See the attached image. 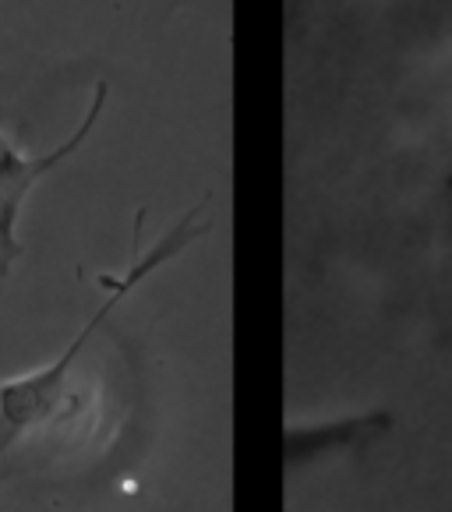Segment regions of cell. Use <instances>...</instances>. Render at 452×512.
Wrapping results in <instances>:
<instances>
[{
    "mask_svg": "<svg viewBox=\"0 0 452 512\" xmlns=\"http://www.w3.org/2000/svg\"><path fill=\"white\" fill-rule=\"evenodd\" d=\"M424 11V18L431 22V29L438 36H449L452 39V0H417Z\"/></svg>",
    "mask_w": 452,
    "mask_h": 512,
    "instance_id": "3",
    "label": "cell"
},
{
    "mask_svg": "<svg viewBox=\"0 0 452 512\" xmlns=\"http://www.w3.org/2000/svg\"><path fill=\"white\" fill-rule=\"evenodd\" d=\"M198 212H202V205L184 212L181 223H177L170 234L159 237L145 255H138V234H135V248H131V262H128V269H124V276L113 279V290L106 294V301L92 311L89 322L78 329V336L68 343V350H64L53 364H46L43 371H32V375H22V378H4V382H0V460L8 456L11 445H18L25 435L43 428V424L61 410V403L68 400L71 364L78 361V354L85 350L92 332L106 322V315H110L131 290L142 287L159 265L177 258L195 237H202L205 230H209V223H198Z\"/></svg>",
    "mask_w": 452,
    "mask_h": 512,
    "instance_id": "1",
    "label": "cell"
},
{
    "mask_svg": "<svg viewBox=\"0 0 452 512\" xmlns=\"http://www.w3.org/2000/svg\"><path fill=\"white\" fill-rule=\"evenodd\" d=\"M106 96H110V85L96 82L92 103H89V110H85L82 124L75 128V135L50 152L32 156V152L18 149L15 142H8V138L0 135V283H4V276L11 272V265L22 258V241H18V234H15L18 209H22V202L29 198V191L36 188L50 170H57L64 159H71L85 142H89L92 128H96V121H99V113H103V106H106Z\"/></svg>",
    "mask_w": 452,
    "mask_h": 512,
    "instance_id": "2",
    "label": "cell"
}]
</instances>
